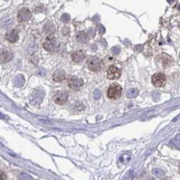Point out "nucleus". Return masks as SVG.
<instances>
[{
	"mask_svg": "<svg viewBox=\"0 0 180 180\" xmlns=\"http://www.w3.org/2000/svg\"><path fill=\"white\" fill-rule=\"evenodd\" d=\"M122 95V88L118 84H112L108 87L107 96L111 100H118Z\"/></svg>",
	"mask_w": 180,
	"mask_h": 180,
	"instance_id": "1",
	"label": "nucleus"
},
{
	"mask_svg": "<svg viewBox=\"0 0 180 180\" xmlns=\"http://www.w3.org/2000/svg\"><path fill=\"white\" fill-rule=\"evenodd\" d=\"M44 98V91L40 89H36L33 90L30 96V102L32 105H37L40 103Z\"/></svg>",
	"mask_w": 180,
	"mask_h": 180,
	"instance_id": "2",
	"label": "nucleus"
},
{
	"mask_svg": "<svg viewBox=\"0 0 180 180\" xmlns=\"http://www.w3.org/2000/svg\"><path fill=\"white\" fill-rule=\"evenodd\" d=\"M152 83L156 87H162L166 83V76L163 73H156L152 76Z\"/></svg>",
	"mask_w": 180,
	"mask_h": 180,
	"instance_id": "3",
	"label": "nucleus"
},
{
	"mask_svg": "<svg viewBox=\"0 0 180 180\" xmlns=\"http://www.w3.org/2000/svg\"><path fill=\"white\" fill-rule=\"evenodd\" d=\"M87 65L92 71H99L101 69V61L95 56H91L87 60Z\"/></svg>",
	"mask_w": 180,
	"mask_h": 180,
	"instance_id": "4",
	"label": "nucleus"
},
{
	"mask_svg": "<svg viewBox=\"0 0 180 180\" xmlns=\"http://www.w3.org/2000/svg\"><path fill=\"white\" fill-rule=\"evenodd\" d=\"M83 80L76 76H71L68 80V86L72 90H78L83 85Z\"/></svg>",
	"mask_w": 180,
	"mask_h": 180,
	"instance_id": "5",
	"label": "nucleus"
},
{
	"mask_svg": "<svg viewBox=\"0 0 180 180\" xmlns=\"http://www.w3.org/2000/svg\"><path fill=\"white\" fill-rule=\"evenodd\" d=\"M31 17H32V13L30 10L27 8H23L18 13V20L20 23H23L29 20Z\"/></svg>",
	"mask_w": 180,
	"mask_h": 180,
	"instance_id": "6",
	"label": "nucleus"
},
{
	"mask_svg": "<svg viewBox=\"0 0 180 180\" xmlns=\"http://www.w3.org/2000/svg\"><path fill=\"white\" fill-rule=\"evenodd\" d=\"M68 100V93L66 91H58L54 95V101L58 105H63Z\"/></svg>",
	"mask_w": 180,
	"mask_h": 180,
	"instance_id": "7",
	"label": "nucleus"
},
{
	"mask_svg": "<svg viewBox=\"0 0 180 180\" xmlns=\"http://www.w3.org/2000/svg\"><path fill=\"white\" fill-rule=\"evenodd\" d=\"M120 74H121L120 70L115 66H110V67L107 69V76L110 80L118 79L120 76Z\"/></svg>",
	"mask_w": 180,
	"mask_h": 180,
	"instance_id": "8",
	"label": "nucleus"
},
{
	"mask_svg": "<svg viewBox=\"0 0 180 180\" xmlns=\"http://www.w3.org/2000/svg\"><path fill=\"white\" fill-rule=\"evenodd\" d=\"M43 47L48 52H54L56 49V40L52 36H49L43 43Z\"/></svg>",
	"mask_w": 180,
	"mask_h": 180,
	"instance_id": "9",
	"label": "nucleus"
},
{
	"mask_svg": "<svg viewBox=\"0 0 180 180\" xmlns=\"http://www.w3.org/2000/svg\"><path fill=\"white\" fill-rule=\"evenodd\" d=\"M13 52L10 50L4 49L0 52V62L2 63H5L8 62L13 58Z\"/></svg>",
	"mask_w": 180,
	"mask_h": 180,
	"instance_id": "10",
	"label": "nucleus"
},
{
	"mask_svg": "<svg viewBox=\"0 0 180 180\" xmlns=\"http://www.w3.org/2000/svg\"><path fill=\"white\" fill-rule=\"evenodd\" d=\"M85 52H83L82 50L76 51V52H74L71 55V58L73 61H75L76 63L78 62H80L81 61H83L85 59Z\"/></svg>",
	"mask_w": 180,
	"mask_h": 180,
	"instance_id": "11",
	"label": "nucleus"
},
{
	"mask_svg": "<svg viewBox=\"0 0 180 180\" xmlns=\"http://www.w3.org/2000/svg\"><path fill=\"white\" fill-rule=\"evenodd\" d=\"M18 33L16 30H11L7 32L6 34V39L10 42H16L18 40Z\"/></svg>",
	"mask_w": 180,
	"mask_h": 180,
	"instance_id": "12",
	"label": "nucleus"
},
{
	"mask_svg": "<svg viewBox=\"0 0 180 180\" xmlns=\"http://www.w3.org/2000/svg\"><path fill=\"white\" fill-rule=\"evenodd\" d=\"M76 37L77 42H78L79 43H81V44H85V43H87L88 41H89V37H88L87 34H86L85 32H79L76 34Z\"/></svg>",
	"mask_w": 180,
	"mask_h": 180,
	"instance_id": "13",
	"label": "nucleus"
},
{
	"mask_svg": "<svg viewBox=\"0 0 180 180\" xmlns=\"http://www.w3.org/2000/svg\"><path fill=\"white\" fill-rule=\"evenodd\" d=\"M52 79L54 81L60 82L66 79V73L63 71H57L52 76Z\"/></svg>",
	"mask_w": 180,
	"mask_h": 180,
	"instance_id": "14",
	"label": "nucleus"
},
{
	"mask_svg": "<svg viewBox=\"0 0 180 180\" xmlns=\"http://www.w3.org/2000/svg\"><path fill=\"white\" fill-rule=\"evenodd\" d=\"M43 29H44V32H45V33L47 35L52 36L54 33H55V31H56L55 27H54V25H53L52 23H46Z\"/></svg>",
	"mask_w": 180,
	"mask_h": 180,
	"instance_id": "15",
	"label": "nucleus"
},
{
	"mask_svg": "<svg viewBox=\"0 0 180 180\" xmlns=\"http://www.w3.org/2000/svg\"><path fill=\"white\" fill-rule=\"evenodd\" d=\"M159 59L161 61L162 65H163V66H164V67L169 66L170 63H171V58H170L169 56L166 55V54H163V55L159 56Z\"/></svg>",
	"mask_w": 180,
	"mask_h": 180,
	"instance_id": "16",
	"label": "nucleus"
},
{
	"mask_svg": "<svg viewBox=\"0 0 180 180\" xmlns=\"http://www.w3.org/2000/svg\"><path fill=\"white\" fill-rule=\"evenodd\" d=\"M24 82H25L24 77H23V76H22V75L17 76L15 78H14V80H13V83H14V85H15L16 86H18V87L23 86V84H24Z\"/></svg>",
	"mask_w": 180,
	"mask_h": 180,
	"instance_id": "17",
	"label": "nucleus"
},
{
	"mask_svg": "<svg viewBox=\"0 0 180 180\" xmlns=\"http://www.w3.org/2000/svg\"><path fill=\"white\" fill-rule=\"evenodd\" d=\"M139 94V90L135 88H132V89H130V90L127 91L126 93V96L129 97V98H135Z\"/></svg>",
	"mask_w": 180,
	"mask_h": 180,
	"instance_id": "18",
	"label": "nucleus"
},
{
	"mask_svg": "<svg viewBox=\"0 0 180 180\" xmlns=\"http://www.w3.org/2000/svg\"><path fill=\"white\" fill-rule=\"evenodd\" d=\"M61 20L64 23H68L70 21V16L66 14V13H64L63 15L61 16Z\"/></svg>",
	"mask_w": 180,
	"mask_h": 180,
	"instance_id": "19",
	"label": "nucleus"
},
{
	"mask_svg": "<svg viewBox=\"0 0 180 180\" xmlns=\"http://www.w3.org/2000/svg\"><path fill=\"white\" fill-rule=\"evenodd\" d=\"M100 96H101V92H100V90H95V92H94V98H95V100H98Z\"/></svg>",
	"mask_w": 180,
	"mask_h": 180,
	"instance_id": "20",
	"label": "nucleus"
},
{
	"mask_svg": "<svg viewBox=\"0 0 180 180\" xmlns=\"http://www.w3.org/2000/svg\"><path fill=\"white\" fill-rule=\"evenodd\" d=\"M120 52V48H119L118 47H115L112 48V52H113L114 54H118Z\"/></svg>",
	"mask_w": 180,
	"mask_h": 180,
	"instance_id": "21",
	"label": "nucleus"
},
{
	"mask_svg": "<svg viewBox=\"0 0 180 180\" xmlns=\"http://www.w3.org/2000/svg\"><path fill=\"white\" fill-rule=\"evenodd\" d=\"M98 30H99V32H100V34H103L104 32H105V28L103 27L102 25H99V27H98Z\"/></svg>",
	"mask_w": 180,
	"mask_h": 180,
	"instance_id": "22",
	"label": "nucleus"
},
{
	"mask_svg": "<svg viewBox=\"0 0 180 180\" xmlns=\"http://www.w3.org/2000/svg\"><path fill=\"white\" fill-rule=\"evenodd\" d=\"M7 179V176L6 174L4 173V172H1L0 171V180H4Z\"/></svg>",
	"mask_w": 180,
	"mask_h": 180,
	"instance_id": "23",
	"label": "nucleus"
},
{
	"mask_svg": "<svg viewBox=\"0 0 180 180\" xmlns=\"http://www.w3.org/2000/svg\"><path fill=\"white\" fill-rule=\"evenodd\" d=\"M89 33H90L91 37H93V36L95 35V30H94V28H90V29H89Z\"/></svg>",
	"mask_w": 180,
	"mask_h": 180,
	"instance_id": "24",
	"label": "nucleus"
},
{
	"mask_svg": "<svg viewBox=\"0 0 180 180\" xmlns=\"http://www.w3.org/2000/svg\"><path fill=\"white\" fill-rule=\"evenodd\" d=\"M169 2H173V0H169Z\"/></svg>",
	"mask_w": 180,
	"mask_h": 180,
	"instance_id": "25",
	"label": "nucleus"
}]
</instances>
